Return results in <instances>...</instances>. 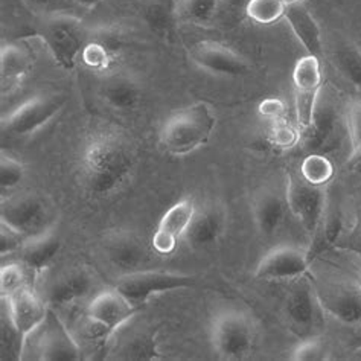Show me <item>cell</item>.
<instances>
[{"label":"cell","mask_w":361,"mask_h":361,"mask_svg":"<svg viewBox=\"0 0 361 361\" xmlns=\"http://www.w3.org/2000/svg\"><path fill=\"white\" fill-rule=\"evenodd\" d=\"M300 176L314 186H326L334 177V165L325 154H307L300 164Z\"/></svg>","instance_id":"31"},{"label":"cell","mask_w":361,"mask_h":361,"mask_svg":"<svg viewBox=\"0 0 361 361\" xmlns=\"http://www.w3.org/2000/svg\"><path fill=\"white\" fill-rule=\"evenodd\" d=\"M311 262L308 250L293 245H279L259 261L255 270V278L267 282L293 281L308 273Z\"/></svg>","instance_id":"12"},{"label":"cell","mask_w":361,"mask_h":361,"mask_svg":"<svg viewBox=\"0 0 361 361\" xmlns=\"http://www.w3.org/2000/svg\"><path fill=\"white\" fill-rule=\"evenodd\" d=\"M27 240L30 238L26 235L16 231L14 227L4 221L0 223V255H2V258L6 255L20 252Z\"/></svg>","instance_id":"42"},{"label":"cell","mask_w":361,"mask_h":361,"mask_svg":"<svg viewBox=\"0 0 361 361\" xmlns=\"http://www.w3.org/2000/svg\"><path fill=\"white\" fill-rule=\"evenodd\" d=\"M269 139L273 147L281 149H290L300 144V133L298 128H294L291 123L281 119L273 122Z\"/></svg>","instance_id":"40"},{"label":"cell","mask_w":361,"mask_h":361,"mask_svg":"<svg viewBox=\"0 0 361 361\" xmlns=\"http://www.w3.org/2000/svg\"><path fill=\"white\" fill-rule=\"evenodd\" d=\"M288 209L311 238H314L328 211L325 186L308 183L300 174H290L285 189Z\"/></svg>","instance_id":"9"},{"label":"cell","mask_w":361,"mask_h":361,"mask_svg":"<svg viewBox=\"0 0 361 361\" xmlns=\"http://www.w3.org/2000/svg\"><path fill=\"white\" fill-rule=\"evenodd\" d=\"M354 355V358H357V360H361V348L360 349H357V350H354V353H350Z\"/></svg>","instance_id":"48"},{"label":"cell","mask_w":361,"mask_h":361,"mask_svg":"<svg viewBox=\"0 0 361 361\" xmlns=\"http://www.w3.org/2000/svg\"><path fill=\"white\" fill-rule=\"evenodd\" d=\"M31 279V273L27 271L22 262L2 265V270H0V291H2V298L9 299L26 287L34 288Z\"/></svg>","instance_id":"32"},{"label":"cell","mask_w":361,"mask_h":361,"mask_svg":"<svg viewBox=\"0 0 361 361\" xmlns=\"http://www.w3.org/2000/svg\"><path fill=\"white\" fill-rule=\"evenodd\" d=\"M285 20L288 22L293 34L296 39L305 47L308 55L322 59L325 55V43H323V37L320 26L316 22L314 16L310 13V9L302 2L290 4L285 6L283 13Z\"/></svg>","instance_id":"20"},{"label":"cell","mask_w":361,"mask_h":361,"mask_svg":"<svg viewBox=\"0 0 361 361\" xmlns=\"http://www.w3.org/2000/svg\"><path fill=\"white\" fill-rule=\"evenodd\" d=\"M346 133L349 137L350 153L361 147V98L350 101L346 110Z\"/></svg>","instance_id":"41"},{"label":"cell","mask_w":361,"mask_h":361,"mask_svg":"<svg viewBox=\"0 0 361 361\" xmlns=\"http://www.w3.org/2000/svg\"><path fill=\"white\" fill-rule=\"evenodd\" d=\"M282 2L285 5H290V4H296V2H300V0H282Z\"/></svg>","instance_id":"49"},{"label":"cell","mask_w":361,"mask_h":361,"mask_svg":"<svg viewBox=\"0 0 361 361\" xmlns=\"http://www.w3.org/2000/svg\"><path fill=\"white\" fill-rule=\"evenodd\" d=\"M23 177L25 166L22 161L2 154V160H0V188H2V192L13 191L17 186H20Z\"/></svg>","instance_id":"39"},{"label":"cell","mask_w":361,"mask_h":361,"mask_svg":"<svg viewBox=\"0 0 361 361\" xmlns=\"http://www.w3.org/2000/svg\"><path fill=\"white\" fill-rule=\"evenodd\" d=\"M285 5L282 0H249L245 14L259 25H271L283 17Z\"/></svg>","instance_id":"34"},{"label":"cell","mask_w":361,"mask_h":361,"mask_svg":"<svg viewBox=\"0 0 361 361\" xmlns=\"http://www.w3.org/2000/svg\"><path fill=\"white\" fill-rule=\"evenodd\" d=\"M137 307L116 288L98 293L87 307L90 334L109 338L113 332L135 317Z\"/></svg>","instance_id":"11"},{"label":"cell","mask_w":361,"mask_h":361,"mask_svg":"<svg viewBox=\"0 0 361 361\" xmlns=\"http://www.w3.org/2000/svg\"><path fill=\"white\" fill-rule=\"evenodd\" d=\"M259 115L265 119H269L271 122H276L283 119L285 113H287V104H285L281 98H269L264 99L259 104Z\"/></svg>","instance_id":"43"},{"label":"cell","mask_w":361,"mask_h":361,"mask_svg":"<svg viewBox=\"0 0 361 361\" xmlns=\"http://www.w3.org/2000/svg\"><path fill=\"white\" fill-rule=\"evenodd\" d=\"M4 300L6 302L11 317L23 338L42 325L47 316V311H49V307L46 305L32 287H26L16 293L14 296Z\"/></svg>","instance_id":"19"},{"label":"cell","mask_w":361,"mask_h":361,"mask_svg":"<svg viewBox=\"0 0 361 361\" xmlns=\"http://www.w3.org/2000/svg\"><path fill=\"white\" fill-rule=\"evenodd\" d=\"M42 39L49 47L55 61L63 69L72 71L85 47V32L77 18L56 14L47 17L42 26Z\"/></svg>","instance_id":"8"},{"label":"cell","mask_w":361,"mask_h":361,"mask_svg":"<svg viewBox=\"0 0 361 361\" xmlns=\"http://www.w3.org/2000/svg\"><path fill=\"white\" fill-rule=\"evenodd\" d=\"M334 245L355 255L361 261V200L357 204L353 224L349 229H343Z\"/></svg>","instance_id":"38"},{"label":"cell","mask_w":361,"mask_h":361,"mask_svg":"<svg viewBox=\"0 0 361 361\" xmlns=\"http://www.w3.org/2000/svg\"><path fill=\"white\" fill-rule=\"evenodd\" d=\"M191 59L198 68L216 77L238 78L250 72V64L243 55L220 42L204 40L197 43Z\"/></svg>","instance_id":"13"},{"label":"cell","mask_w":361,"mask_h":361,"mask_svg":"<svg viewBox=\"0 0 361 361\" xmlns=\"http://www.w3.org/2000/svg\"><path fill=\"white\" fill-rule=\"evenodd\" d=\"M329 349L325 343V340H322L317 336L302 338L300 343L293 350L291 360L296 361H323L328 358Z\"/></svg>","instance_id":"37"},{"label":"cell","mask_w":361,"mask_h":361,"mask_svg":"<svg viewBox=\"0 0 361 361\" xmlns=\"http://www.w3.org/2000/svg\"><path fill=\"white\" fill-rule=\"evenodd\" d=\"M346 169L355 176H361V147L349 154L346 161Z\"/></svg>","instance_id":"45"},{"label":"cell","mask_w":361,"mask_h":361,"mask_svg":"<svg viewBox=\"0 0 361 361\" xmlns=\"http://www.w3.org/2000/svg\"><path fill=\"white\" fill-rule=\"evenodd\" d=\"M334 63L348 82L361 93V49L353 42H341L334 49Z\"/></svg>","instance_id":"27"},{"label":"cell","mask_w":361,"mask_h":361,"mask_svg":"<svg viewBox=\"0 0 361 361\" xmlns=\"http://www.w3.org/2000/svg\"><path fill=\"white\" fill-rule=\"evenodd\" d=\"M94 287H97V278L90 270L73 269L54 281L47 296L51 307H66L87 298Z\"/></svg>","instance_id":"21"},{"label":"cell","mask_w":361,"mask_h":361,"mask_svg":"<svg viewBox=\"0 0 361 361\" xmlns=\"http://www.w3.org/2000/svg\"><path fill=\"white\" fill-rule=\"evenodd\" d=\"M119 354L126 360H157L160 357L156 338L151 334H137L123 341Z\"/></svg>","instance_id":"35"},{"label":"cell","mask_w":361,"mask_h":361,"mask_svg":"<svg viewBox=\"0 0 361 361\" xmlns=\"http://www.w3.org/2000/svg\"><path fill=\"white\" fill-rule=\"evenodd\" d=\"M35 13H47L54 6L55 0H23Z\"/></svg>","instance_id":"46"},{"label":"cell","mask_w":361,"mask_h":361,"mask_svg":"<svg viewBox=\"0 0 361 361\" xmlns=\"http://www.w3.org/2000/svg\"><path fill=\"white\" fill-rule=\"evenodd\" d=\"M349 331L345 337V343L350 353L361 348V325H354V326H346Z\"/></svg>","instance_id":"44"},{"label":"cell","mask_w":361,"mask_h":361,"mask_svg":"<svg viewBox=\"0 0 361 361\" xmlns=\"http://www.w3.org/2000/svg\"><path fill=\"white\" fill-rule=\"evenodd\" d=\"M73 2L78 4L80 6H84V8L90 9V8H94L97 5H99L101 0H73Z\"/></svg>","instance_id":"47"},{"label":"cell","mask_w":361,"mask_h":361,"mask_svg":"<svg viewBox=\"0 0 361 361\" xmlns=\"http://www.w3.org/2000/svg\"><path fill=\"white\" fill-rule=\"evenodd\" d=\"M293 82L296 90H320L322 71L320 60L312 55H305L294 66Z\"/></svg>","instance_id":"33"},{"label":"cell","mask_w":361,"mask_h":361,"mask_svg":"<svg viewBox=\"0 0 361 361\" xmlns=\"http://www.w3.org/2000/svg\"><path fill=\"white\" fill-rule=\"evenodd\" d=\"M227 227V212L220 204L212 203L197 211L183 238L195 250L207 249L221 240Z\"/></svg>","instance_id":"17"},{"label":"cell","mask_w":361,"mask_h":361,"mask_svg":"<svg viewBox=\"0 0 361 361\" xmlns=\"http://www.w3.org/2000/svg\"><path fill=\"white\" fill-rule=\"evenodd\" d=\"M121 43L115 35H99L85 44L81 60L85 66L94 71H106L110 68L113 59L119 54Z\"/></svg>","instance_id":"26"},{"label":"cell","mask_w":361,"mask_h":361,"mask_svg":"<svg viewBox=\"0 0 361 361\" xmlns=\"http://www.w3.org/2000/svg\"><path fill=\"white\" fill-rule=\"evenodd\" d=\"M197 282V278L191 276V274L164 270H137L122 274L115 288L131 303L139 307L144 305L156 294L191 288L195 287Z\"/></svg>","instance_id":"6"},{"label":"cell","mask_w":361,"mask_h":361,"mask_svg":"<svg viewBox=\"0 0 361 361\" xmlns=\"http://www.w3.org/2000/svg\"><path fill=\"white\" fill-rule=\"evenodd\" d=\"M68 98L60 93L39 94L20 104L11 115L4 118L2 128L13 137H26L47 126L64 109Z\"/></svg>","instance_id":"10"},{"label":"cell","mask_w":361,"mask_h":361,"mask_svg":"<svg viewBox=\"0 0 361 361\" xmlns=\"http://www.w3.org/2000/svg\"><path fill=\"white\" fill-rule=\"evenodd\" d=\"M178 18L177 4L173 0H153L145 9V20L148 26L160 37H169Z\"/></svg>","instance_id":"28"},{"label":"cell","mask_w":361,"mask_h":361,"mask_svg":"<svg viewBox=\"0 0 361 361\" xmlns=\"http://www.w3.org/2000/svg\"><path fill=\"white\" fill-rule=\"evenodd\" d=\"M308 274L326 316L343 326L361 325V281L338 270H308Z\"/></svg>","instance_id":"3"},{"label":"cell","mask_w":361,"mask_h":361,"mask_svg":"<svg viewBox=\"0 0 361 361\" xmlns=\"http://www.w3.org/2000/svg\"><path fill=\"white\" fill-rule=\"evenodd\" d=\"M2 302V331H0L2 334V343H0L2 345V360H22L25 338L18 332L6 302L4 299Z\"/></svg>","instance_id":"30"},{"label":"cell","mask_w":361,"mask_h":361,"mask_svg":"<svg viewBox=\"0 0 361 361\" xmlns=\"http://www.w3.org/2000/svg\"><path fill=\"white\" fill-rule=\"evenodd\" d=\"M197 212L192 198H182L171 206L160 218L157 229L153 235V249L159 255H169L176 250L178 240L185 236L189 224Z\"/></svg>","instance_id":"16"},{"label":"cell","mask_w":361,"mask_h":361,"mask_svg":"<svg viewBox=\"0 0 361 361\" xmlns=\"http://www.w3.org/2000/svg\"><path fill=\"white\" fill-rule=\"evenodd\" d=\"M287 197L267 189L253 203V218L256 229L264 240H271L283 226L287 215ZM290 211V209H288Z\"/></svg>","instance_id":"22"},{"label":"cell","mask_w":361,"mask_h":361,"mask_svg":"<svg viewBox=\"0 0 361 361\" xmlns=\"http://www.w3.org/2000/svg\"><path fill=\"white\" fill-rule=\"evenodd\" d=\"M215 126L212 107L206 102H195L177 110L165 121L159 133L160 145L169 154L186 156L206 144Z\"/></svg>","instance_id":"2"},{"label":"cell","mask_w":361,"mask_h":361,"mask_svg":"<svg viewBox=\"0 0 361 361\" xmlns=\"http://www.w3.org/2000/svg\"><path fill=\"white\" fill-rule=\"evenodd\" d=\"M34 56L30 49L18 43H9L0 54V73H2V93H9L18 87L31 72Z\"/></svg>","instance_id":"24"},{"label":"cell","mask_w":361,"mask_h":361,"mask_svg":"<svg viewBox=\"0 0 361 361\" xmlns=\"http://www.w3.org/2000/svg\"><path fill=\"white\" fill-rule=\"evenodd\" d=\"M221 0H178V18L198 26H206L214 20Z\"/></svg>","instance_id":"29"},{"label":"cell","mask_w":361,"mask_h":361,"mask_svg":"<svg viewBox=\"0 0 361 361\" xmlns=\"http://www.w3.org/2000/svg\"><path fill=\"white\" fill-rule=\"evenodd\" d=\"M211 341L215 353L223 360L249 358L256 343L255 322L243 311L226 310L212 322Z\"/></svg>","instance_id":"4"},{"label":"cell","mask_w":361,"mask_h":361,"mask_svg":"<svg viewBox=\"0 0 361 361\" xmlns=\"http://www.w3.org/2000/svg\"><path fill=\"white\" fill-rule=\"evenodd\" d=\"M101 99L118 111H131L139 107L142 89L137 81L126 75H111L101 85Z\"/></svg>","instance_id":"25"},{"label":"cell","mask_w":361,"mask_h":361,"mask_svg":"<svg viewBox=\"0 0 361 361\" xmlns=\"http://www.w3.org/2000/svg\"><path fill=\"white\" fill-rule=\"evenodd\" d=\"M61 249V241L52 231H46L40 235H35L27 240L22 250L18 252V258L27 271L31 273L32 279L39 278L40 274L49 267L55 256Z\"/></svg>","instance_id":"23"},{"label":"cell","mask_w":361,"mask_h":361,"mask_svg":"<svg viewBox=\"0 0 361 361\" xmlns=\"http://www.w3.org/2000/svg\"><path fill=\"white\" fill-rule=\"evenodd\" d=\"M47 220L49 207L42 197L22 195L2 203V221L22 232L27 238L49 231Z\"/></svg>","instance_id":"14"},{"label":"cell","mask_w":361,"mask_h":361,"mask_svg":"<svg viewBox=\"0 0 361 361\" xmlns=\"http://www.w3.org/2000/svg\"><path fill=\"white\" fill-rule=\"evenodd\" d=\"M282 312L294 334L300 338L316 336L314 331L320 322L319 312H323V310L320 308L308 273L291 281L285 294Z\"/></svg>","instance_id":"7"},{"label":"cell","mask_w":361,"mask_h":361,"mask_svg":"<svg viewBox=\"0 0 361 361\" xmlns=\"http://www.w3.org/2000/svg\"><path fill=\"white\" fill-rule=\"evenodd\" d=\"M102 249L106 259L123 274L144 270L142 267L149 259L144 240L133 232L118 231L109 233L102 241Z\"/></svg>","instance_id":"15"},{"label":"cell","mask_w":361,"mask_h":361,"mask_svg":"<svg viewBox=\"0 0 361 361\" xmlns=\"http://www.w3.org/2000/svg\"><path fill=\"white\" fill-rule=\"evenodd\" d=\"M320 90H296L294 93V109H296V122L300 131L307 130L316 115L317 98Z\"/></svg>","instance_id":"36"},{"label":"cell","mask_w":361,"mask_h":361,"mask_svg":"<svg viewBox=\"0 0 361 361\" xmlns=\"http://www.w3.org/2000/svg\"><path fill=\"white\" fill-rule=\"evenodd\" d=\"M31 348L37 360L78 361L81 348L56 312L49 308L42 325L25 338L23 350Z\"/></svg>","instance_id":"5"},{"label":"cell","mask_w":361,"mask_h":361,"mask_svg":"<svg viewBox=\"0 0 361 361\" xmlns=\"http://www.w3.org/2000/svg\"><path fill=\"white\" fill-rule=\"evenodd\" d=\"M137 151L131 139L119 130L94 131L81 151L80 174L85 191L94 198L121 192L136 173Z\"/></svg>","instance_id":"1"},{"label":"cell","mask_w":361,"mask_h":361,"mask_svg":"<svg viewBox=\"0 0 361 361\" xmlns=\"http://www.w3.org/2000/svg\"><path fill=\"white\" fill-rule=\"evenodd\" d=\"M340 116L332 107H317L312 123L303 130L302 147L308 154H323L325 151L336 148L340 144L341 128Z\"/></svg>","instance_id":"18"}]
</instances>
